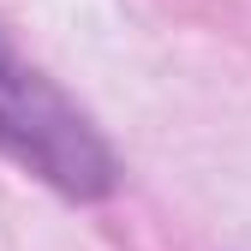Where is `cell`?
I'll return each instance as SVG.
<instances>
[{
  "label": "cell",
  "mask_w": 251,
  "mask_h": 251,
  "mask_svg": "<svg viewBox=\"0 0 251 251\" xmlns=\"http://www.w3.org/2000/svg\"><path fill=\"white\" fill-rule=\"evenodd\" d=\"M0 155L36 174L72 203H96L120 185V162L66 90L6 42L0 30Z\"/></svg>",
  "instance_id": "1"
}]
</instances>
